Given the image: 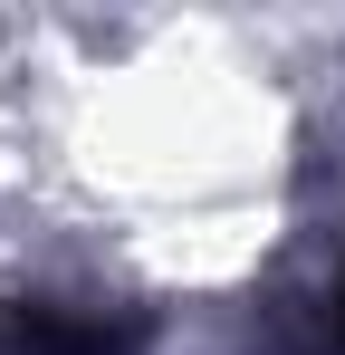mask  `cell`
Masks as SVG:
<instances>
[{"label": "cell", "mask_w": 345, "mask_h": 355, "mask_svg": "<svg viewBox=\"0 0 345 355\" xmlns=\"http://www.w3.org/2000/svg\"><path fill=\"white\" fill-rule=\"evenodd\" d=\"M144 317L115 307H57V297H10L0 307V355H134Z\"/></svg>", "instance_id": "6da1fadb"}, {"label": "cell", "mask_w": 345, "mask_h": 355, "mask_svg": "<svg viewBox=\"0 0 345 355\" xmlns=\"http://www.w3.org/2000/svg\"><path fill=\"white\" fill-rule=\"evenodd\" d=\"M336 336H345V288H336Z\"/></svg>", "instance_id": "7a4b0ae2"}]
</instances>
